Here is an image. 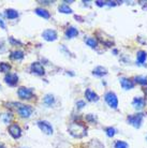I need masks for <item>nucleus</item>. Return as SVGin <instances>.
<instances>
[{
    "label": "nucleus",
    "instance_id": "nucleus-1",
    "mask_svg": "<svg viewBox=\"0 0 147 148\" xmlns=\"http://www.w3.org/2000/svg\"><path fill=\"white\" fill-rule=\"evenodd\" d=\"M69 132L74 137H83L87 134V130H86L85 126H83L80 122H73L69 127Z\"/></svg>",
    "mask_w": 147,
    "mask_h": 148
},
{
    "label": "nucleus",
    "instance_id": "nucleus-2",
    "mask_svg": "<svg viewBox=\"0 0 147 148\" xmlns=\"http://www.w3.org/2000/svg\"><path fill=\"white\" fill-rule=\"evenodd\" d=\"M143 118H144V114H142V113H137V114L128 116L127 121H128L129 125L133 126L134 128H140V127L142 126Z\"/></svg>",
    "mask_w": 147,
    "mask_h": 148
},
{
    "label": "nucleus",
    "instance_id": "nucleus-3",
    "mask_svg": "<svg viewBox=\"0 0 147 148\" xmlns=\"http://www.w3.org/2000/svg\"><path fill=\"white\" fill-rule=\"evenodd\" d=\"M17 96L19 97V99L22 100H30L32 99L34 93L31 88H27V87H19L17 90Z\"/></svg>",
    "mask_w": 147,
    "mask_h": 148
},
{
    "label": "nucleus",
    "instance_id": "nucleus-4",
    "mask_svg": "<svg viewBox=\"0 0 147 148\" xmlns=\"http://www.w3.org/2000/svg\"><path fill=\"white\" fill-rule=\"evenodd\" d=\"M104 100L107 103V105L112 108H118V99L116 95L113 91H107L104 96Z\"/></svg>",
    "mask_w": 147,
    "mask_h": 148
},
{
    "label": "nucleus",
    "instance_id": "nucleus-5",
    "mask_svg": "<svg viewBox=\"0 0 147 148\" xmlns=\"http://www.w3.org/2000/svg\"><path fill=\"white\" fill-rule=\"evenodd\" d=\"M32 112H33V108L30 105H24V104H22L17 108V113H19V116L23 117V118H29L30 116H31V114H32Z\"/></svg>",
    "mask_w": 147,
    "mask_h": 148
},
{
    "label": "nucleus",
    "instance_id": "nucleus-6",
    "mask_svg": "<svg viewBox=\"0 0 147 148\" xmlns=\"http://www.w3.org/2000/svg\"><path fill=\"white\" fill-rule=\"evenodd\" d=\"M38 127L40 128V130L43 133L47 134V135H51L54 132V129H53L52 125L48 121H46V120H40V121H38Z\"/></svg>",
    "mask_w": 147,
    "mask_h": 148
},
{
    "label": "nucleus",
    "instance_id": "nucleus-7",
    "mask_svg": "<svg viewBox=\"0 0 147 148\" xmlns=\"http://www.w3.org/2000/svg\"><path fill=\"white\" fill-rule=\"evenodd\" d=\"M9 133L13 138L17 140L22 136V129L17 123H12L9 126Z\"/></svg>",
    "mask_w": 147,
    "mask_h": 148
},
{
    "label": "nucleus",
    "instance_id": "nucleus-8",
    "mask_svg": "<svg viewBox=\"0 0 147 148\" xmlns=\"http://www.w3.org/2000/svg\"><path fill=\"white\" fill-rule=\"evenodd\" d=\"M30 70H31V72H32L33 74H36V75H44L45 74L44 67H43L42 63H40L39 61H36V62L31 63Z\"/></svg>",
    "mask_w": 147,
    "mask_h": 148
},
{
    "label": "nucleus",
    "instance_id": "nucleus-9",
    "mask_svg": "<svg viewBox=\"0 0 147 148\" xmlns=\"http://www.w3.org/2000/svg\"><path fill=\"white\" fill-rule=\"evenodd\" d=\"M4 82L5 84H8L9 86H16L17 83H19V76L17 74L15 73H8L5 76H4Z\"/></svg>",
    "mask_w": 147,
    "mask_h": 148
},
{
    "label": "nucleus",
    "instance_id": "nucleus-10",
    "mask_svg": "<svg viewBox=\"0 0 147 148\" xmlns=\"http://www.w3.org/2000/svg\"><path fill=\"white\" fill-rule=\"evenodd\" d=\"M42 37H43V39H44L45 41L52 42V41L57 40V32H56L54 29H46L43 31Z\"/></svg>",
    "mask_w": 147,
    "mask_h": 148
},
{
    "label": "nucleus",
    "instance_id": "nucleus-11",
    "mask_svg": "<svg viewBox=\"0 0 147 148\" xmlns=\"http://www.w3.org/2000/svg\"><path fill=\"white\" fill-rule=\"evenodd\" d=\"M119 82H120L122 89H125V90H130V89H132L134 87V83L127 77H120Z\"/></svg>",
    "mask_w": 147,
    "mask_h": 148
},
{
    "label": "nucleus",
    "instance_id": "nucleus-12",
    "mask_svg": "<svg viewBox=\"0 0 147 148\" xmlns=\"http://www.w3.org/2000/svg\"><path fill=\"white\" fill-rule=\"evenodd\" d=\"M85 97H86V99L88 101H90V102H97V101L99 100V96H98L95 91H92L91 89H86Z\"/></svg>",
    "mask_w": 147,
    "mask_h": 148
},
{
    "label": "nucleus",
    "instance_id": "nucleus-13",
    "mask_svg": "<svg viewBox=\"0 0 147 148\" xmlns=\"http://www.w3.org/2000/svg\"><path fill=\"white\" fill-rule=\"evenodd\" d=\"M132 105L135 110H142L145 106V100H144V98H142V97H136V98H134Z\"/></svg>",
    "mask_w": 147,
    "mask_h": 148
},
{
    "label": "nucleus",
    "instance_id": "nucleus-14",
    "mask_svg": "<svg viewBox=\"0 0 147 148\" xmlns=\"http://www.w3.org/2000/svg\"><path fill=\"white\" fill-rule=\"evenodd\" d=\"M34 13L41 17H43L45 19H48L51 17V14H49V12L47 10H45V9H42V8H37L36 10H34Z\"/></svg>",
    "mask_w": 147,
    "mask_h": 148
},
{
    "label": "nucleus",
    "instance_id": "nucleus-15",
    "mask_svg": "<svg viewBox=\"0 0 147 148\" xmlns=\"http://www.w3.org/2000/svg\"><path fill=\"white\" fill-rule=\"evenodd\" d=\"M92 74H93V75H96V76H98V77H101V76L106 75L107 70L104 67H101V66H99V67H97V68H95V69H93V71H92Z\"/></svg>",
    "mask_w": 147,
    "mask_h": 148
},
{
    "label": "nucleus",
    "instance_id": "nucleus-16",
    "mask_svg": "<svg viewBox=\"0 0 147 148\" xmlns=\"http://www.w3.org/2000/svg\"><path fill=\"white\" fill-rule=\"evenodd\" d=\"M4 14H5V16H7V18H9V19L17 18L19 15V12L16 11V10H14V9H8V10H5Z\"/></svg>",
    "mask_w": 147,
    "mask_h": 148
},
{
    "label": "nucleus",
    "instance_id": "nucleus-17",
    "mask_svg": "<svg viewBox=\"0 0 147 148\" xmlns=\"http://www.w3.org/2000/svg\"><path fill=\"white\" fill-rule=\"evenodd\" d=\"M146 58H147L146 52H144V51H139L137 52V54H136V62H137V64H143L145 62Z\"/></svg>",
    "mask_w": 147,
    "mask_h": 148
},
{
    "label": "nucleus",
    "instance_id": "nucleus-18",
    "mask_svg": "<svg viewBox=\"0 0 147 148\" xmlns=\"http://www.w3.org/2000/svg\"><path fill=\"white\" fill-rule=\"evenodd\" d=\"M76 36H78V30L74 27H69L68 29L66 30V37L68 39H72V38H75Z\"/></svg>",
    "mask_w": 147,
    "mask_h": 148
},
{
    "label": "nucleus",
    "instance_id": "nucleus-19",
    "mask_svg": "<svg viewBox=\"0 0 147 148\" xmlns=\"http://www.w3.org/2000/svg\"><path fill=\"white\" fill-rule=\"evenodd\" d=\"M24 56H25V54H24L23 51L16 49V51H14V52L11 53V56H10V57L14 60H22L23 58H24Z\"/></svg>",
    "mask_w": 147,
    "mask_h": 148
},
{
    "label": "nucleus",
    "instance_id": "nucleus-20",
    "mask_svg": "<svg viewBox=\"0 0 147 148\" xmlns=\"http://www.w3.org/2000/svg\"><path fill=\"white\" fill-rule=\"evenodd\" d=\"M54 102H55V98H54V96L53 95H46V96L44 97V99H43V103L46 105V106H52L53 104H54Z\"/></svg>",
    "mask_w": 147,
    "mask_h": 148
},
{
    "label": "nucleus",
    "instance_id": "nucleus-21",
    "mask_svg": "<svg viewBox=\"0 0 147 148\" xmlns=\"http://www.w3.org/2000/svg\"><path fill=\"white\" fill-rule=\"evenodd\" d=\"M58 10H59V12H60V13H63V14H71V13L73 12V11H72V9H71V8L66 3L59 5Z\"/></svg>",
    "mask_w": 147,
    "mask_h": 148
},
{
    "label": "nucleus",
    "instance_id": "nucleus-22",
    "mask_svg": "<svg viewBox=\"0 0 147 148\" xmlns=\"http://www.w3.org/2000/svg\"><path fill=\"white\" fill-rule=\"evenodd\" d=\"M85 42H86V44L90 46L91 48H96L98 46V41L95 38H87V39H85Z\"/></svg>",
    "mask_w": 147,
    "mask_h": 148
},
{
    "label": "nucleus",
    "instance_id": "nucleus-23",
    "mask_svg": "<svg viewBox=\"0 0 147 148\" xmlns=\"http://www.w3.org/2000/svg\"><path fill=\"white\" fill-rule=\"evenodd\" d=\"M11 70V66L7 62H0V72L2 73H9Z\"/></svg>",
    "mask_w": 147,
    "mask_h": 148
},
{
    "label": "nucleus",
    "instance_id": "nucleus-24",
    "mask_svg": "<svg viewBox=\"0 0 147 148\" xmlns=\"http://www.w3.org/2000/svg\"><path fill=\"white\" fill-rule=\"evenodd\" d=\"M134 81L137 83V84H140V85H147V77L146 76H135L134 78Z\"/></svg>",
    "mask_w": 147,
    "mask_h": 148
},
{
    "label": "nucleus",
    "instance_id": "nucleus-25",
    "mask_svg": "<svg viewBox=\"0 0 147 148\" xmlns=\"http://www.w3.org/2000/svg\"><path fill=\"white\" fill-rule=\"evenodd\" d=\"M115 148H128L129 145L128 143H126V142L124 141H117L116 143H115Z\"/></svg>",
    "mask_w": 147,
    "mask_h": 148
},
{
    "label": "nucleus",
    "instance_id": "nucleus-26",
    "mask_svg": "<svg viewBox=\"0 0 147 148\" xmlns=\"http://www.w3.org/2000/svg\"><path fill=\"white\" fill-rule=\"evenodd\" d=\"M105 132H106V135L109 137H113L115 135V133H116L115 129H114V128H112V127H109V128H106V129H105Z\"/></svg>",
    "mask_w": 147,
    "mask_h": 148
},
{
    "label": "nucleus",
    "instance_id": "nucleus-27",
    "mask_svg": "<svg viewBox=\"0 0 147 148\" xmlns=\"http://www.w3.org/2000/svg\"><path fill=\"white\" fill-rule=\"evenodd\" d=\"M86 105V103H85L84 101H77V103H76V106H77V108H83Z\"/></svg>",
    "mask_w": 147,
    "mask_h": 148
},
{
    "label": "nucleus",
    "instance_id": "nucleus-28",
    "mask_svg": "<svg viewBox=\"0 0 147 148\" xmlns=\"http://www.w3.org/2000/svg\"><path fill=\"white\" fill-rule=\"evenodd\" d=\"M87 120L95 122V121H96V117H93V115H92V114H89L88 116H87Z\"/></svg>",
    "mask_w": 147,
    "mask_h": 148
},
{
    "label": "nucleus",
    "instance_id": "nucleus-29",
    "mask_svg": "<svg viewBox=\"0 0 147 148\" xmlns=\"http://www.w3.org/2000/svg\"><path fill=\"white\" fill-rule=\"evenodd\" d=\"M0 28H1V29H5V24H4L2 18H0Z\"/></svg>",
    "mask_w": 147,
    "mask_h": 148
},
{
    "label": "nucleus",
    "instance_id": "nucleus-30",
    "mask_svg": "<svg viewBox=\"0 0 147 148\" xmlns=\"http://www.w3.org/2000/svg\"><path fill=\"white\" fill-rule=\"evenodd\" d=\"M96 3L98 7H102V5H106V2L104 1H96Z\"/></svg>",
    "mask_w": 147,
    "mask_h": 148
},
{
    "label": "nucleus",
    "instance_id": "nucleus-31",
    "mask_svg": "<svg viewBox=\"0 0 147 148\" xmlns=\"http://www.w3.org/2000/svg\"><path fill=\"white\" fill-rule=\"evenodd\" d=\"M10 42H11L12 44H21V42H19V41H15L13 38H10Z\"/></svg>",
    "mask_w": 147,
    "mask_h": 148
},
{
    "label": "nucleus",
    "instance_id": "nucleus-32",
    "mask_svg": "<svg viewBox=\"0 0 147 148\" xmlns=\"http://www.w3.org/2000/svg\"><path fill=\"white\" fill-rule=\"evenodd\" d=\"M0 148H5V146H4V145H2V144H0Z\"/></svg>",
    "mask_w": 147,
    "mask_h": 148
},
{
    "label": "nucleus",
    "instance_id": "nucleus-33",
    "mask_svg": "<svg viewBox=\"0 0 147 148\" xmlns=\"http://www.w3.org/2000/svg\"><path fill=\"white\" fill-rule=\"evenodd\" d=\"M145 96H146V98H147V89L145 90Z\"/></svg>",
    "mask_w": 147,
    "mask_h": 148
},
{
    "label": "nucleus",
    "instance_id": "nucleus-34",
    "mask_svg": "<svg viewBox=\"0 0 147 148\" xmlns=\"http://www.w3.org/2000/svg\"><path fill=\"white\" fill-rule=\"evenodd\" d=\"M23 148H25V147H23Z\"/></svg>",
    "mask_w": 147,
    "mask_h": 148
},
{
    "label": "nucleus",
    "instance_id": "nucleus-35",
    "mask_svg": "<svg viewBox=\"0 0 147 148\" xmlns=\"http://www.w3.org/2000/svg\"><path fill=\"white\" fill-rule=\"evenodd\" d=\"M146 138H147V136H146Z\"/></svg>",
    "mask_w": 147,
    "mask_h": 148
}]
</instances>
